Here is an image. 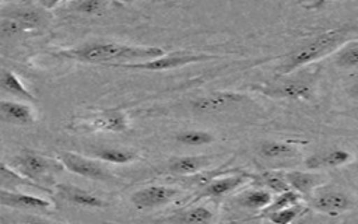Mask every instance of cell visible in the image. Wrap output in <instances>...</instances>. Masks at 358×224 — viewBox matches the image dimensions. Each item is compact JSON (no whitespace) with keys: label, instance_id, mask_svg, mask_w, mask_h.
I'll return each instance as SVG.
<instances>
[{"label":"cell","instance_id":"6da1fadb","mask_svg":"<svg viewBox=\"0 0 358 224\" xmlns=\"http://www.w3.org/2000/svg\"><path fill=\"white\" fill-rule=\"evenodd\" d=\"M55 55L85 63H102L116 66L134 63V60H152L164 56L165 50L157 46H130L116 42H94L85 43L76 49L62 50Z\"/></svg>","mask_w":358,"mask_h":224},{"label":"cell","instance_id":"7a4b0ae2","mask_svg":"<svg viewBox=\"0 0 358 224\" xmlns=\"http://www.w3.org/2000/svg\"><path fill=\"white\" fill-rule=\"evenodd\" d=\"M347 32L343 29H331L327 32L320 34L313 41L306 43L305 46L299 48L298 50L292 52L285 63L281 66L282 73H289L296 67L308 64L316 59L323 57L324 55L331 53L336 50L341 43L345 41Z\"/></svg>","mask_w":358,"mask_h":224},{"label":"cell","instance_id":"3957f363","mask_svg":"<svg viewBox=\"0 0 358 224\" xmlns=\"http://www.w3.org/2000/svg\"><path fill=\"white\" fill-rule=\"evenodd\" d=\"M11 165L20 176L25 178L27 181H29L38 186H41L38 182H43V181L50 182L53 175L60 172L63 168L60 161H55L52 158L43 157V155L29 151V150H25L22 153L14 155L11 160ZM41 188H43V186H41Z\"/></svg>","mask_w":358,"mask_h":224},{"label":"cell","instance_id":"277c9868","mask_svg":"<svg viewBox=\"0 0 358 224\" xmlns=\"http://www.w3.org/2000/svg\"><path fill=\"white\" fill-rule=\"evenodd\" d=\"M217 59L215 55H207V53H196L190 50H180L173 53H165L161 57L147 60V62H134V63H126V64H116L113 67H124V69H134V70H151V71H159V70H169L176 69L180 66L199 63Z\"/></svg>","mask_w":358,"mask_h":224},{"label":"cell","instance_id":"5b68a950","mask_svg":"<svg viewBox=\"0 0 358 224\" xmlns=\"http://www.w3.org/2000/svg\"><path fill=\"white\" fill-rule=\"evenodd\" d=\"M57 160L60 161L63 168L69 169L76 175L94 181H106L109 178V174L96 161L83 157L80 154L71 151H60L57 154Z\"/></svg>","mask_w":358,"mask_h":224},{"label":"cell","instance_id":"8992f818","mask_svg":"<svg viewBox=\"0 0 358 224\" xmlns=\"http://www.w3.org/2000/svg\"><path fill=\"white\" fill-rule=\"evenodd\" d=\"M77 127L84 130L122 133L129 129V123L123 112L113 109V111H102L99 113L91 115L90 118L78 119Z\"/></svg>","mask_w":358,"mask_h":224},{"label":"cell","instance_id":"52a82bcc","mask_svg":"<svg viewBox=\"0 0 358 224\" xmlns=\"http://www.w3.org/2000/svg\"><path fill=\"white\" fill-rule=\"evenodd\" d=\"M179 190L171 186L152 185L136 190L130 200L137 209H154L161 207L172 202L178 196Z\"/></svg>","mask_w":358,"mask_h":224},{"label":"cell","instance_id":"ba28073f","mask_svg":"<svg viewBox=\"0 0 358 224\" xmlns=\"http://www.w3.org/2000/svg\"><path fill=\"white\" fill-rule=\"evenodd\" d=\"M312 207L323 214L338 216L354 207V200L344 192H322L312 199Z\"/></svg>","mask_w":358,"mask_h":224},{"label":"cell","instance_id":"9c48e42d","mask_svg":"<svg viewBox=\"0 0 358 224\" xmlns=\"http://www.w3.org/2000/svg\"><path fill=\"white\" fill-rule=\"evenodd\" d=\"M0 204L18 210H46L52 204L49 200L21 192H10L0 186Z\"/></svg>","mask_w":358,"mask_h":224},{"label":"cell","instance_id":"30bf717a","mask_svg":"<svg viewBox=\"0 0 358 224\" xmlns=\"http://www.w3.org/2000/svg\"><path fill=\"white\" fill-rule=\"evenodd\" d=\"M243 99L242 94L238 92H217L207 97H201L193 101V109L199 111L201 113H213L220 112L227 108H231L232 105L239 104Z\"/></svg>","mask_w":358,"mask_h":224},{"label":"cell","instance_id":"8fae6325","mask_svg":"<svg viewBox=\"0 0 358 224\" xmlns=\"http://www.w3.org/2000/svg\"><path fill=\"white\" fill-rule=\"evenodd\" d=\"M267 97L281 98V99H310L312 88L301 81H291L278 85H264L259 88Z\"/></svg>","mask_w":358,"mask_h":224},{"label":"cell","instance_id":"7c38bea8","mask_svg":"<svg viewBox=\"0 0 358 224\" xmlns=\"http://www.w3.org/2000/svg\"><path fill=\"white\" fill-rule=\"evenodd\" d=\"M56 190L62 199L76 206H83V207H105L106 206V202L102 200L101 197L74 185L59 183L56 186Z\"/></svg>","mask_w":358,"mask_h":224},{"label":"cell","instance_id":"4fadbf2b","mask_svg":"<svg viewBox=\"0 0 358 224\" xmlns=\"http://www.w3.org/2000/svg\"><path fill=\"white\" fill-rule=\"evenodd\" d=\"M352 160V154L341 150L333 148L330 151H322L317 154H312L305 160V167L310 171H316L319 168H336L348 164Z\"/></svg>","mask_w":358,"mask_h":224},{"label":"cell","instance_id":"5bb4252c","mask_svg":"<svg viewBox=\"0 0 358 224\" xmlns=\"http://www.w3.org/2000/svg\"><path fill=\"white\" fill-rule=\"evenodd\" d=\"M284 178L289 189L295 190L298 195H309L324 182L322 175L305 171H288L284 174Z\"/></svg>","mask_w":358,"mask_h":224},{"label":"cell","instance_id":"9a60e30c","mask_svg":"<svg viewBox=\"0 0 358 224\" xmlns=\"http://www.w3.org/2000/svg\"><path fill=\"white\" fill-rule=\"evenodd\" d=\"M246 175L243 174H236V175H229V176H222L218 178L213 182H210L204 189L201 196H207V197H218V196H224L235 189H238L241 185H243L246 182Z\"/></svg>","mask_w":358,"mask_h":224},{"label":"cell","instance_id":"2e32d148","mask_svg":"<svg viewBox=\"0 0 358 224\" xmlns=\"http://www.w3.org/2000/svg\"><path fill=\"white\" fill-rule=\"evenodd\" d=\"M0 112L6 120L15 123V125L27 126L34 122L32 109L25 104H20V102H14V101H1Z\"/></svg>","mask_w":358,"mask_h":224},{"label":"cell","instance_id":"e0dca14e","mask_svg":"<svg viewBox=\"0 0 358 224\" xmlns=\"http://www.w3.org/2000/svg\"><path fill=\"white\" fill-rule=\"evenodd\" d=\"M91 153L98 160L112 164H127L137 158V154L133 150L113 146H98L92 148Z\"/></svg>","mask_w":358,"mask_h":224},{"label":"cell","instance_id":"ac0fdd59","mask_svg":"<svg viewBox=\"0 0 358 224\" xmlns=\"http://www.w3.org/2000/svg\"><path fill=\"white\" fill-rule=\"evenodd\" d=\"M210 164L207 155H186L173 158L169 164V171L178 175H192L206 168Z\"/></svg>","mask_w":358,"mask_h":224},{"label":"cell","instance_id":"d6986e66","mask_svg":"<svg viewBox=\"0 0 358 224\" xmlns=\"http://www.w3.org/2000/svg\"><path fill=\"white\" fill-rule=\"evenodd\" d=\"M273 202V193L266 189L246 190L238 197V203L250 210H264Z\"/></svg>","mask_w":358,"mask_h":224},{"label":"cell","instance_id":"ffe728a7","mask_svg":"<svg viewBox=\"0 0 358 224\" xmlns=\"http://www.w3.org/2000/svg\"><path fill=\"white\" fill-rule=\"evenodd\" d=\"M0 87L4 91H7L15 97H20L22 99L35 101V97L25 88V85L20 81V78L13 71H8V70L0 71Z\"/></svg>","mask_w":358,"mask_h":224},{"label":"cell","instance_id":"44dd1931","mask_svg":"<svg viewBox=\"0 0 358 224\" xmlns=\"http://www.w3.org/2000/svg\"><path fill=\"white\" fill-rule=\"evenodd\" d=\"M296 153V150L287 143L281 141H264L259 147V154L267 160H282L289 158Z\"/></svg>","mask_w":358,"mask_h":224},{"label":"cell","instance_id":"7402d4cb","mask_svg":"<svg viewBox=\"0 0 358 224\" xmlns=\"http://www.w3.org/2000/svg\"><path fill=\"white\" fill-rule=\"evenodd\" d=\"M176 220L179 224H210L213 220V213L207 207L197 206L182 211Z\"/></svg>","mask_w":358,"mask_h":224},{"label":"cell","instance_id":"603a6c76","mask_svg":"<svg viewBox=\"0 0 358 224\" xmlns=\"http://www.w3.org/2000/svg\"><path fill=\"white\" fill-rule=\"evenodd\" d=\"M179 143L186 144V146H204V144H210L213 143L214 137L210 132H204V130H185L176 134L175 137Z\"/></svg>","mask_w":358,"mask_h":224},{"label":"cell","instance_id":"cb8c5ba5","mask_svg":"<svg viewBox=\"0 0 358 224\" xmlns=\"http://www.w3.org/2000/svg\"><path fill=\"white\" fill-rule=\"evenodd\" d=\"M301 200V195H298L295 190L289 189L284 193H280L277 195V197L263 210L264 211V216L267 214H271L277 210H282V209H287V207H292V206H298Z\"/></svg>","mask_w":358,"mask_h":224},{"label":"cell","instance_id":"d4e9b609","mask_svg":"<svg viewBox=\"0 0 358 224\" xmlns=\"http://www.w3.org/2000/svg\"><path fill=\"white\" fill-rule=\"evenodd\" d=\"M336 64L341 69H357L358 67V42L351 43L340 50L336 57Z\"/></svg>","mask_w":358,"mask_h":224},{"label":"cell","instance_id":"484cf974","mask_svg":"<svg viewBox=\"0 0 358 224\" xmlns=\"http://www.w3.org/2000/svg\"><path fill=\"white\" fill-rule=\"evenodd\" d=\"M262 179V182H264V185L270 189L271 193H284L287 190H289V186L284 178V174H275V172H264L259 176Z\"/></svg>","mask_w":358,"mask_h":224},{"label":"cell","instance_id":"4316f807","mask_svg":"<svg viewBox=\"0 0 358 224\" xmlns=\"http://www.w3.org/2000/svg\"><path fill=\"white\" fill-rule=\"evenodd\" d=\"M299 214V207L292 206L287 207L282 210H277L271 214H267L266 217L273 223V224H291Z\"/></svg>","mask_w":358,"mask_h":224},{"label":"cell","instance_id":"83f0119b","mask_svg":"<svg viewBox=\"0 0 358 224\" xmlns=\"http://www.w3.org/2000/svg\"><path fill=\"white\" fill-rule=\"evenodd\" d=\"M29 28H32V27H29L28 24H25L22 21L11 18V17L4 18L0 24V31L3 35H14V34H18V32L29 29Z\"/></svg>","mask_w":358,"mask_h":224},{"label":"cell","instance_id":"f1b7e54d","mask_svg":"<svg viewBox=\"0 0 358 224\" xmlns=\"http://www.w3.org/2000/svg\"><path fill=\"white\" fill-rule=\"evenodd\" d=\"M106 6L105 1L101 0H83V1H76L73 3L74 11L83 13V14H94L101 11Z\"/></svg>","mask_w":358,"mask_h":224},{"label":"cell","instance_id":"f546056e","mask_svg":"<svg viewBox=\"0 0 358 224\" xmlns=\"http://www.w3.org/2000/svg\"><path fill=\"white\" fill-rule=\"evenodd\" d=\"M0 179H10L11 182H17V183H22V185H31V186H34V188L43 189V188H41V186H38V185H35V183L27 181L25 178L20 176L13 168L7 167V165L1 161V158H0Z\"/></svg>","mask_w":358,"mask_h":224},{"label":"cell","instance_id":"4dcf8cb0","mask_svg":"<svg viewBox=\"0 0 358 224\" xmlns=\"http://www.w3.org/2000/svg\"><path fill=\"white\" fill-rule=\"evenodd\" d=\"M347 92H348V95H350L351 98H354V99L358 101V83L350 85V87L347 88Z\"/></svg>","mask_w":358,"mask_h":224},{"label":"cell","instance_id":"1f68e13d","mask_svg":"<svg viewBox=\"0 0 358 224\" xmlns=\"http://www.w3.org/2000/svg\"><path fill=\"white\" fill-rule=\"evenodd\" d=\"M29 224H57V223H53V221H49V220H43V218H39V217H31L28 220Z\"/></svg>","mask_w":358,"mask_h":224},{"label":"cell","instance_id":"d6a6232c","mask_svg":"<svg viewBox=\"0 0 358 224\" xmlns=\"http://www.w3.org/2000/svg\"><path fill=\"white\" fill-rule=\"evenodd\" d=\"M1 141H3V136H1V130H0V144H1Z\"/></svg>","mask_w":358,"mask_h":224}]
</instances>
